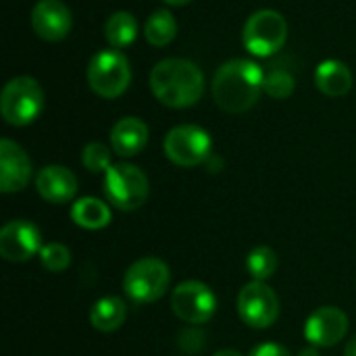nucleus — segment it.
<instances>
[{
  "label": "nucleus",
  "mask_w": 356,
  "mask_h": 356,
  "mask_svg": "<svg viewBox=\"0 0 356 356\" xmlns=\"http://www.w3.org/2000/svg\"><path fill=\"white\" fill-rule=\"evenodd\" d=\"M265 90V71L254 60L234 58L223 63L213 77V98L229 115L250 111Z\"/></svg>",
  "instance_id": "f257e3e1"
},
{
  "label": "nucleus",
  "mask_w": 356,
  "mask_h": 356,
  "mask_svg": "<svg viewBox=\"0 0 356 356\" xmlns=\"http://www.w3.org/2000/svg\"><path fill=\"white\" fill-rule=\"evenodd\" d=\"M154 98L169 108H188L202 98L204 75L188 58H163L150 71Z\"/></svg>",
  "instance_id": "f03ea898"
},
{
  "label": "nucleus",
  "mask_w": 356,
  "mask_h": 356,
  "mask_svg": "<svg viewBox=\"0 0 356 356\" xmlns=\"http://www.w3.org/2000/svg\"><path fill=\"white\" fill-rule=\"evenodd\" d=\"M44 108V90L33 77H13L0 96V113L8 125L23 127L33 123Z\"/></svg>",
  "instance_id": "7ed1b4c3"
},
{
  "label": "nucleus",
  "mask_w": 356,
  "mask_h": 356,
  "mask_svg": "<svg viewBox=\"0 0 356 356\" xmlns=\"http://www.w3.org/2000/svg\"><path fill=\"white\" fill-rule=\"evenodd\" d=\"M104 196L119 211L140 209L150 194V184L146 173L131 163H115L104 173Z\"/></svg>",
  "instance_id": "20e7f679"
},
{
  "label": "nucleus",
  "mask_w": 356,
  "mask_h": 356,
  "mask_svg": "<svg viewBox=\"0 0 356 356\" xmlns=\"http://www.w3.org/2000/svg\"><path fill=\"white\" fill-rule=\"evenodd\" d=\"M169 267L156 257L136 261L123 277V290L136 305H148L165 296L169 288Z\"/></svg>",
  "instance_id": "39448f33"
},
{
  "label": "nucleus",
  "mask_w": 356,
  "mask_h": 356,
  "mask_svg": "<svg viewBox=\"0 0 356 356\" xmlns=\"http://www.w3.org/2000/svg\"><path fill=\"white\" fill-rule=\"evenodd\" d=\"M288 40V23L286 19L271 8H263L252 13L242 31L244 48L254 56H271L284 48Z\"/></svg>",
  "instance_id": "423d86ee"
},
{
  "label": "nucleus",
  "mask_w": 356,
  "mask_h": 356,
  "mask_svg": "<svg viewBox=\"0 0 356 356\" xmlns=\"http://www.w3.org/2000/svg\"><path fill=\"white\" fill-rule=\"evenodd\" d=\"M131 81V67L119 50H102L88 65V83L100 98H119Z\"/></svg>",
  "instance_id": "0eeeda50"
},
{
  "label": "nucleus",
  "mask_w": 356,
  "mask_h": 356,
  "mask_svg": "<svg viewBox=\"0 0 356 356\" xmlns=\"http://www.w3.org/2000/svg\"><path fill=\"white\" fill-rule=\"evenodd\" d=\"M165 154L177 167H196L211 156L213 140L198 125H177L165 136Z\"/></svg>",
  "instance_id": "6e6552de"
},
{
  "label": "nucleus",
  "mask_w": 356,
  "mask_h": 356,
  "mask_svg": "<svg viewBox=\"0 0 356 356\" xmlns=\"http://www.w3.org/2000/svg\"><path fill=\"white\" fill-rule=\"evenodd\" d=\"M240 319L252 330H267L280 317V298L265 282H250L238 294Z\"/></svg>",
  "instance_id": "1a4fd4ad"
},
{
  "label": "nucleus",
  "mask_w": 356,
  "mask_h": 356,
  "mask_svg": "<svg viewBox=\"0 0 356 356\" xmlns=\"http://www.w3.org/2000/svg\"><path fill=\"white\" fill-rule=\"evenodd\" d=\"M171 309L184 323L202 325L217 313V296L202 282H184L171 294Z\"/></svg>",
  "instance_id": "9d476101"
},
{
  "label": "nucleus",
  "mask_w": 356,
  "mask_h": 356,
  "mask_svg": "<svg viewBox=\"0 0 356 356\" xmlns=\"http://www.w3.org/2000/svg\"><path fill=\"white\" fill-rule=\"evenodd\" d=\"M42 250V234L31 221H8L0 229V254L8 263H25Z\"/></svg>",
  "instance_id": "9b49d317"
},
{
  "label": "nucleus",
  "mask_w": 356,
  "mask_h": 356,
  "mask_svg": "<svg viewBox=\"0 0 356 356\" xmlns=\"http://www.w3.org/2000/svg\"><path fill=\"white\" fill-rule=\"evenodd\" d=\"M346 332H348V317L344 315V311L336 307L317 309L305 323V338L311 342V346L317 348L336 346L340 340H344Z\"/></svg>",
  "instance_id": "f8f14e48"
},
{
  "label": "nucleus",
  "mask_w": 356,
  "mask_h": 356,
  "mask_svg": "<svg viewBox=\"0 0 356 356\" xmlns=\"http://www.w3.org/2000/svg\"><path fill=\"white\" fill-rule=\"evenodd\" d=\"M31 181V161L27 152L13 140H0V190L15 194Z\"/></svg>",
  "instance_id": "ddd939ff"
},
{
  "label": "nucleus",
  "mask_w": 356,
  "mask_h": 356,
  "mask_svg": "<svg viewBox=\"0 0 356 356\" xmlns=\"http://www.w3.org/2000/svg\"><path fill=\"white\" fill-rule=\"evenodd\" d=\"M73 25L71 10L60 0H40L31 8V29L46 42H60Z\"/></svg>",
  "instance_id": "4468645a"
},
{
  "label": "nucleus",
  "mask_w": 356,
  "mask_h": 356,
  "mask_svg": "<svg viewBox=\"0 0 356 356\" xmlns=\"http://www.w3.org/2000/svg\"><path fill=\"white\" fill-rule=\"evenodd\" d=\"M35 190L46 202L67 204L77 194V177L67 167L50 165L35 175Z\"/></svg>",
  "instance_id": "2eb2a0df"
},
{
  "label": "nucleus",
  "mask_w": 356,
  "mask_h": 356,
  "mask_svg": "<svg viewBox=\"0 0 356 356\" xmlns=\"http://www.w3.org/2000/svg\"><path fill=\"white\" fill-rule=\"evenodd\" d=\"M148 144V125L138 117H125L111 129V148L119 156H136Z\"/></svg>",
  "instance_id": "dca6fc26"
},
{
  "label": "nucleus",
  "mask_w": 356,
  "mask_h": 356,
  "mask_svg": "<svg viewBox=\"0 0 356 356\" xmlns=\"http://www.w3.org/2000/svg\"><path fill=\"white\" fill-rule=\"evenodd\" d=\"M315 86L321 94L330 98H340L353 88V73L342 60L327 58L315 71Z\"/></svg>",
  "instance_id": "f3484780"
},
{
  "label": "nucleus",
  "mask_w": 356,
  "mask_h": 356,
  "mask_svg": "<svg viewBox=\"0 0 356 356\" xmlns=\"http://www.w3.org/2000/svg\"><path fill=\"white\" fill-rule=\"evenodd\" d=\"M127 319V305L119 296H104L94 302L90 311V323L102 334L117 332Z\"/></svg>",
  "instance_id": "a211bd4d"
},
{
  "label": "nucleus",
  "mask_w": 356,
  "mask_h": 356,
  "mask_svg": "<svg viewBox=\"0 0 356 356\" xmlns=\"http://www.w3.org/2000/svg\"><path fill=\"white\" fill-rule=\"evenodd\" d=\"M111 209L98 200V198H92V196H86V198H79L73 207H71V219L77 227H83V229H90V232H96V229H102L111 223Z\"/></svg>",
  "instance_id": "6ab92c4d"
},
{
  "label": "nucleus",
  "mask_w": 356,
  "mask_h": 356,
  "mask_svg": "<svg viewBox=\"0 0 356 356\" xmlns=\"http://www.w3.org/2000/svg\"><path fill=\"white\" fill-rule=\"evenodd\" d=\"M104 38L115 50L127 48L138 38V21H136V17L131 13H127V10L113 13L108 17L106 25H104Z\"/></svg>",
  "instance_id": "aec40b11"
},
{
  "label": "nucleus",
  "mask_w": 356,
  "mask_h": 356,
  "mask_svg": "<svg viewBox=\"0 0 356 356\" xmlns=\"http://www.w3.org/2000/svg\"><path fill=\"white\" fill-rule=\"evenodd\" d=\"M144 35L156 48H163V46L171 44L173 38L177 35V21H175V17L169 10H165V8L152 13L148 17L146 25H144Z\"/></svg>",
  "instance_id": "412c9836"
},
{
  "label": "nucleus",
  "mask_w": 356,
  "mask_h": 356,
  "mask_svg": "<svg viewBox=\"0 0 356 356\" xmlns=\"http://www.w3.org/2000/svg\"><path fill=\"white\" fill-rule=\"evenodd\" d=\"M277 265H280L277 254L269 246H257L246 257V269L254 282H267L269 277H273L277 271Z\"/></svg>",
  "instance_id": "4be33fe9"
},
{
  "label": "nucleus",
  "mask_w": 356,
  "mask_h": 356,
  "mask_svg": "<svg viewBox=\"0 0 356 356\" xmlns=\"http://www.w3.org/2000/svg\"><path fill=\"white\" fill-rule=\"evenodd\" d=\"M81 163L92 173H106L113 167V154L104 144L90 142L81 150Z\"/></svg>",
  "instance_id": "5701e85b"
},
{
  "label": "nucleus",
  "mask_w": 356,
  "mask_h": 356,
  "mask_svg": "<svg viewBox=\"0 0 356 356\" xmlns=\"http://www.w3.org/2000/svg\"><path fill=\"white\" fill-rule=\"evenodd\" d=\"M40 261H42V267H44L46 271L60 273V271H65V269L71 265V250H69L65 244L50 242V244H44V246H42V250H40Z\"/></svg>",
  "instance_id": "b1692460"
},
{
  "label": "nucleus",
  "mask_w": 356,
  "mask_h": 356,
  "mask_svg": "<svg viewBox=\"0 0 356 356\" xmlns=\"http://www.w3.org/2000/svg\"><path fill=\"white\" fill-rule=\"evenodd\" d=\"M294 77L286 69H271L265 75V92L275 100H286L294 94Z\"/></svg>",
  "instance_id": "393cba45"
},
{
  "label": "nucleus",
  "mask_w": 356,
  "mask_h": 356,
  "mask_svg": "<svg viewBox=\"0 0 356 356\" xmlns=\"http://www.w3.org/2000/svg\"><path fill=\"white\" fill-rule=\"evenodd\" d=\"M179 348L186 355H196L204 348V334L200 330H186L179 332V340H177Z\"/></svg>",
  "instance_id": "a878e982"
},
{
  "label": "nucleus",
  "mask_w": 356,
  "mask_h": 356,
  "mask_svg": "<svg viewBox=\"0 0 356 356\" xmlns=\"http://www.w3.org/2000/svg\"><path fill=\"white\" fill-rule=\"evenodd\" d=\"M248 356H292V353L288 348H284L282 344H273V342H267V344H261L257 346Z\"/></svg>",
  "instance_id": "bb28decb"
},
{
  "label": "nucleus",
  "mask_w": 356,
  "mask_h": 356,
  "mask_svg": "<svg viewBox=\"0 0 356 356\" xmlns=\"http://www.w3.org/2000/svg\"><path fill=\"white\" fill-rule=\"evenodd\" d=\"M344 356H356V336L346 344V350H344Z\"/></svg>",
  "instance_id": "cd10ccee"
},
{
  "label": "nucleus",
  "mask_w": 356,
  "mask_h": 356,
  "mask_svg": "<svg viewBox=\"0 0 356 356\" xmlns=\"http://www.w3.org/2000/svg\"><path fill=\"white\" fill-rule=\"evenodd\" d=\"M298 356H319V353H317V348H315V346H307V348H302V350H300V355Z\"/></svg>",
  "instance_id": "c85d7f7f"
},
{
  "label": "nucleus",
  "mask_w": 356,
  "mask_h": 356,
  "mask_svg": "<svg viewBox=\"0 0 356 356\" xmlns=\"http://www.w3.org/2000/svg\"><path fill=\"white\" fill-rule=\"evenodd\" d=\"M215 356H242L238 350H232V348H225V350H219Z\"/></svg>",
  "instance_id": "c756f323"
},
{
  "label": "nucleus",
  "mask_w": 356,
  "mask_h": 356,
  "mask_svg": "<svg viewBox=\"0 0 356 356\" xmlns=\"http://www.w3.org/2000/svg\"><path fill=\"white\" fill-rule=\"evenodd\" d=\"M163 2H167V4H171V6H184V4H188V2H192V0H163Z\"/></svg>",
  "instance_id": "7c9ffc66"
}]
</instances>
